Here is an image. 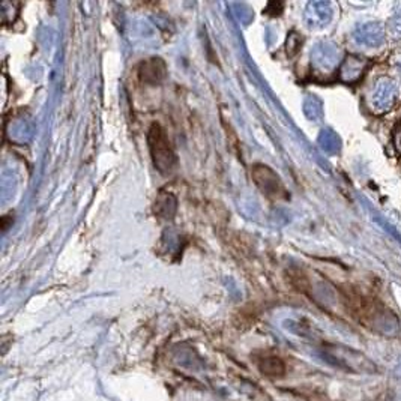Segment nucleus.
I'll use <instances>...</instances> for the list:
<instances>
[{
	"mask_svg": "<svg viewBox=\"0 0 401 401\" xmlns=\"http://www.w3.org/2000/svg\"><path fill=\"white\" fill-rule=\"evenodd\" d=\"M148 143L152 155V161L156 170L161 171L164 175L173 171L178 164V158L173 148L170 145V140L166 131L163 130V126L160 123H153L151 126L148 134Z\"/></svg>",
	"mask_w": 401,
	"mask_h": 401,
	"instance_id": "obj_1",
	"label": "nucleus"
},
{
	"mask_svg": "<svg viewBox=\"0 0 401 401\" xmlns=\"http://www.w3.org/2000/svg\"><path fill=\"white\" fill-rule=\"evenodd\" d=\"M400 95H401L400 86L394 78L380 77L375 83L373 91H371V95H370L371 108H373V111L376 114L390 111L397 106Z\"/></svg>",
	"mask_w": 401,
	"mask_h": 401,
	"instance_id": "obj_2",
	"label": "nucleus"
},
{
	"mask_svg": "<svg viewBox=\"0 0 401 401\" xmlns=\"http://www.w3.org/2000/svg\"><path fill=\"white\" fill-rule=\"evenodd\" d=\"M253 179L260 191L269 198H281L284 196V187L275 171L265 164H255L253 167Z\"/></svg>",
	"mask_w": 401,
	"mask_h": 401,
	"instance_id": "obj_3",
	"label": "nucleus"
},
{
	"mask_svg": "<svg viewBox=\"0 0 401 401\" xmlns=\"http://www.w3.org/2000/svg\"><path fill=\"white\" fill-rule=\"evenodd\" d=\"M386 39V31L383 24L379 21H371L365 23L356 29L355 32V41L357 44L367 47V49H379L385 44Z\"/></svg>",
	"mask_w": 401,
	"mask_h": 401,
	"instance_id": "obj_4",
	"label": "nucleus"
},
{
	"mask_svg": "<svg viewBox=\"0 0 401 401\" xmlns=\"http://www.w3.org/2000/svg\"><path fill=\"white\" fill-rule=\"evenodd\" d=\"M140 80L148 84H158L164 80L167 74V68L163 59L160 57H152V59L143 62L140 65Z\"/></svg>",
	"mask_w": 401,
	"mask_h": 401,
	"instance_id": "obj_5",
	"label": "nucleus"
},
{
	"mask_svg": "<svg viewBox=\"0 0 401 401\" xmlns=\"http://www.w3.org/2000/svg\"><path fill=\"white\" fill-rule=\"evenodd\" d=\"M388 34L394 38L398 39L401 38V8L394 12V16L388 21Z\"/></svg>",
	"mask_w": 401,
	"mask_h": 401,
	"instance_id": "obj_6",
	"label": "nucleus"
},
{
	"mask_svg": "<svg viewBox=\"0 0 401 401\" xmlns=\"http://www.w3.org/2000/svg\"><path fill=\"white\" fill-rule=\"evenodd\" d=\"M394 145L398 153H401V121L395 125L394 130Z\"/></svg>",
	"mask_w": 401,
	"mask_h": 401,
	"instance_id": "obj_7",
	"label": "nucleus"
},
{
	"mask_svg": "<svg viewBox=\"0 0 401 401\" xmlns=\"http://www.w3.org/2000/svg\"><path fill=\"white\" fill-rule=\"evenodd\" d=\"M398 74H400V77H401V64L398 65Z\"/></svg>",
	"mask_w": 401,
	"mask_h": 401,
	"instance_id": "obj_8",
	"label": "nucleus"
}]
</instances>
